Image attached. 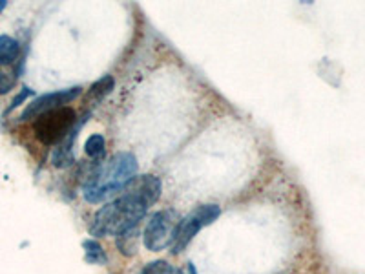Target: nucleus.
Wrapping results in <instances>:
<instances>
[{"mask_svg":"<svg viewBox=\"0 0 365 274\" xmlns=\"http://www.w3.org/2000/svg\"><path fill=\"white\" fill-rule=\"evenodd\" d=\"M28 96H31V90H29V88H24V90H22L21 96H19L15 101H13V106H11V108H15V106H19V104H21L22 101H24Z\"/></svg>","mask_w":365,"mask_h":274,"instance_id":"obj_14","label":"nucleus"},{"mask_svg":"<svg viewBox=\"0 0 365 274\" xmlns=\"http://www.w3.org/2000/svg\"><path fill=\"white\" fill-rule=\"evenodd\" d=\"M83 163V196L90 203H101L120 194L137 174V159L130 152H119L104 163Z\"/></svg>","mask_w":365,"mask_h":274,"instance_id":"obj_2","label":"nucleus"},{"mask_svg":"<svg viewBox=\"0 0 365 274\" xmlns=\"http://www.w3.org/2000/svg\"><path fill=\"white\" fill-rule=\"evenodd\" d=\"M104 150H106V141L101 133H93L84 143V152H86L88 158L101 159L104 156Z\"/></svg>","mask_w":365,"mask_h":274,"instance_id":"obj_10","label":"nucleus"},{"mask_svg":"<svg viewBox=\"0 0 365 274\" xmlns=\"http://www.w3.org/2000/svg\"><path fill=\"white\" fill-rule=\"evenodd\" d=\"M139 274H179V270L168 262H163L161 260V262L148 263Z\"/></svg>","mask_w":365,"mask_h":274,"instance_id":"obj_12","label":"nucleus"},{"mask_svg":"<svg viewBox=\"0 0 365 274\" xmlns=\"http://www.w3.org/2000/svg\"><path fill=\"white\" fill-rule=\"evenodd\" d=\"M161 196V179L158 176L135 178L117 200L104 205L93 214L90 223V234L96 238L117 236L123 230L139 225L148 208L158 203Z\"/></svg>","mask_w":365,"mask_h":274,"instance_id":"obj_1","label":"nucleus"},{"mask_svg":"<svg viewBox=\"0 0 365 274\" xmlns=\"http://www.w3.org/2000/svg\"><path fill=\"white\" fill-rule=\"evenodd\" d=\"M179 223H181V218L175 210L155 212L146 225L145 234H143L146 249L158 253L166 247H172Z\"/></svg>","mask_w":365,"mask_h":274,"instance_id":"obj_3","label":"nucleus"},{"mask_svg":"<svg viewBox=\"0 0 365 274\" xmlns=\"http://www.w3.org/2000/svg\"><path fill=\"white\" fill-rule=\"evenodd\" d=\"M6 6H8V2H6V0H0V13L4 11Z\"/></svg>","mask_w":365,"mask_h":274,"instance_id":"obj_15","label":"nucleus"},{"mask_svg":"<svg viewBox=\"0 0 365 274\" xmlns=\"http://www.w3.org/2000/svg\"><path fill=\"white\" fill-rule=\"evenodd\" d=\"M113 86H115V79H113L112 75H104L103 79H99L97 83H93L90 86V90H88V97H90L91 101H103L104 97L108 96L110 91L113 90Z\"/></svg>","mask_w":365,"mask_h":274,"instance_id":"obj_9","label":"nucleus"},{"mask_svg":"<svg viewBox=\"0 0 365 274\" xmlns=\"http://www.w3.org/2000/svg\"><path fill=\"white\" fill-rule=\"evenodd\" d=\"M221 216V207L220 205H203L197 207L194 212H190L185 220H181L175 233L174 243H172V253L179 254L185 250V247L194 240V236L205 227L212 225L217 218Z\"/></svg>","mask_w":365,"mask_h":274,"instance_id":"obj_4","label":"nucleus"},{"mask_svg":"<svg viewBox=\"0 0 365 274\" xmlns=\"http://www.w3.org/2000/svg\"><path fill=\"white\" fill-rule=\"evenodd\" d=\"M75 125V112L68 106L64 108L51 110V112L42 113L37 117L35 123V132L42 143H58L61 139L71 132V126Z\"/></svg>","mask_w":365,"mask_h":274,"instance_id":"obj_5","label":"nucleus"},{"mask_svg":"<svg viewBox=\"0 0 365 274\" xmlns=\"http://www.w3.org/2000/svg\"><path fill=\"white\" fill-rule=\"evenodd\" d=\"M84 253H86V262L88 263H106V254H104L103 247L97 243L96 240H84L83 241Z\"/></svg>","mask_w":365,"mask_h":274,"instance_id":"obj_11","label":"nucleus"},{"mask_svg":"<svg viewBox=\"0 0 365 274\" xmlns=\"http://www.w3.org/2000/svg\"><path fill=\"white\" fill-rule=\"evenodd\" d=\"M21 54V44L9 35H0V64H13Z\"/></svg>","mask_w":365,"mask_h":274,"instance_id":"obj_7","label":"nucleus"},{"mask_svg":"<svg viewBox=\"0 0 365 274\" xmlns=\"http://www.w3.org/2000/svg\"><path fill=\"white\" fill-rule=\"evenodd\" d=\"M13 88V79L9 77L8 73H4V71L0 70V96H4V93H8L9 90Z\"/></svg>","mask_w":365,"mask_h":274,"instance_id":"obj_13","label":"nucleus"},{"mask_svg":"<svg viewBox=\"0 0 365 274\" xmlns=\"http://www.w3.org/2000/svg\"><path fill=\"white\" fill-rule=\"evenodd\" d=\"M83 93V88L75 86L70 88V90H63V91H51V93H44V96L37 97L34 103L28 104V108L22 112V119H37L41 117L42 113L51 112V110L57 108H64L68 103L75 101L77 97Z\"/></svg>","mask_w":365,"mask_h":274,"instance_id":"obj_6","label":"nucleus"},{"mask_svg":"<svg viewBox=\"0 0 365 274\" xmlns=\"http://www.w3.org/2000/svg\"><path fill=\"white\" fill-rule=\"evenodd\" d=\"M137 238H139V225L126 228V230H123L120 234H117V247H119L120 253L123 254L135 253Z\"/></svg>","mask_w":365,"mask_h":274,"instance_id":"obj_8","label":"nucleus"}]
</instances>
